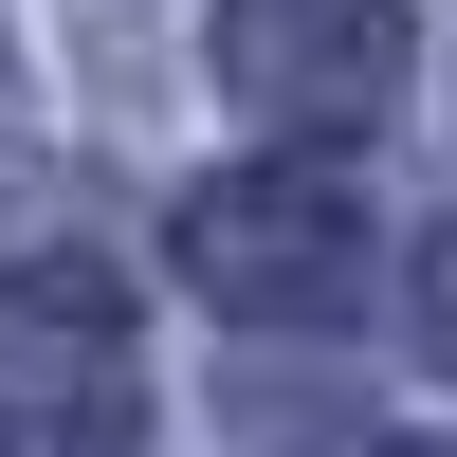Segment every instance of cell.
<instances>
[{"label": "cell", "mask_w": 457, "mask_h": 457, "mask_svg": "<svg viewBox=\"0 0 457 457\" xmlns=\"http://www.w3.org/2000/svg\"><path fill=\"white\" fill-rule=\"evenodd\" d=\"M403 457H457V439H403Z\"/></svg>", "instance_id": "obj_5"}, {"label": "cell", "mask_w": 457, "mask_h": 457, "mask_svg": "<svg viewBox=\"0 0 457 457\" xmlns=\"http://www.w3.org/2000/svg\"><path fill=\"white\" fill-rule=\"evenodd\" d=\"M421 348L457 366V238H421Z\"/></svg>", "instance_id": "obj_4"}, {"label": "cell", "mask_w": 457, "mask_h": 457, "mask_svg": "<svg viewBox=\"0 0 457 457\" xmlns=\"http://www.w3.org/2000/svg\"><path fill=\"white\" fill-rule=\"evenodd\" d=\"M202 73L256 110V129L329 146V129H366V110L403 92V0H220Z\"/></svg>", "instance_id": "obj_2"}, {"label": "cell", "mask_w": 457, "mask_h": 457, "mask_svg": "<svg viewBox=\"0 0 457 457\" xmlns=\"http://www.w3.org/2000/svg\"><path fill=\"white\" fill-rule=\"evenodd\" d=\"M146 403H129V348L73 312H0V457H129Z\"/></svg>", "instance_id": "obj_3"}, {"label": "cell", "mask_w": 457, "mask_h": 457, "mask_svg": "<svg viewBox=\"0 0 457 457\" xmlns=\"http://www.w3.org/2000/svg\"><path fill=\"white\" fill-rule=\"evenodd\" d=\"M183 275H202L220 312H348V275H366V183L329 165V146L220 165L202 202H183Z\"/></svg>", "instance_id": "obj_1"}]
</instances>
